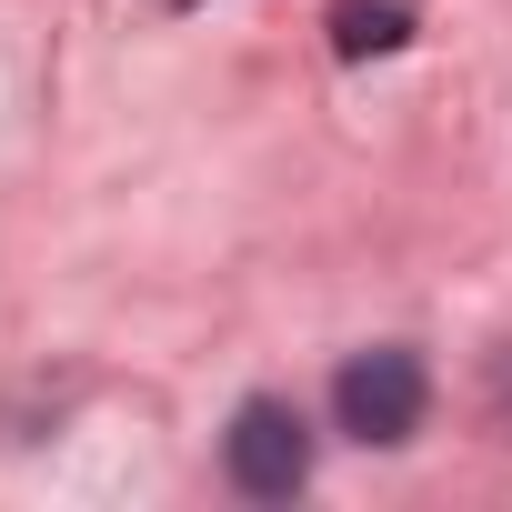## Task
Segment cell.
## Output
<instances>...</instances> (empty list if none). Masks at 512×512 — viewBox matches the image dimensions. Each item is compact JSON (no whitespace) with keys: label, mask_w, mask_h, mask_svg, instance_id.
<instances>
[{"label":"cell","mask_w":512,"mask_h":512,"mask_svg":"<svg viewBox=\"0 0 512 512\" xmlns=\"http://www.w3.org/2000/svg\"><path fill=\"white\" fill-rule=\"evenodd\" d=\"M402 41H412L402 0H342V11H332V51L342 61H372V51H402Z\"/></svg>","instance_id":"cell-3"},{"label":"cell","mask_w":512,"mask_h":512,"mask_svg":"<svg viewBox=\"0 0 512 512\" xmlns=\"http://www.w3.org/2000/svg\"><path fill=\"white\" fill-rule=\"evenodd\" d=\"M422 402H432V372H422V352H402V342L352 352V362L332 372V412H342L352 442H412V432H422Z\"/></svg>","instance_id":"cell-1"},{"label":"cell","mask_w":512,"mask_h":512,"mask_svg":"<svg viewBox=\"0 0 512 512\" xmlns=\"http://www.w3.org/2000/svg\"><path fill=\"white\" fill-rule=\"evenodd\" d=\"M181 11H201V0H181Z\"/></svg>","instance_id":"cell-5"},{"label":"cell","mask_w":512,"mask_h":512,"mask_svg":"<svg viewBox=\"0 0 512 512\" xmlns=\"http://www.w3.org/2000/svg\"><path fill=\"white\" fill-rule=\"evenodd\" d=\"M492 412H502V432H512V352H502V372H492Z\"/></svg>","instance_id":"cell-4"},{"label":"cell","mask_w":512,"mask_h":512,"mask_svg":"<svg viewBox=\"0 0 512 512\" xmlns=\"http://www.w3.org/2000/svg\"><path fill=\"white\" fill-rule=\"evenodd\" d=\"M221 462H231V482L251 502H292L312 482V422L292 402H272V392H251L231 412V432H221Z\"/></svg>","instance_id":"cell-2"}]
</instances>
